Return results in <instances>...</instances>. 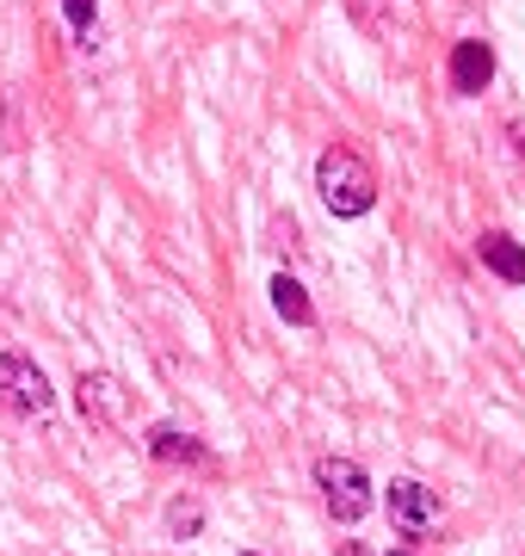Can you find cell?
<instances>
[{"mask_svg":"<svg viewBox=\"0 0 525 556\" xmlns=\"http://www.w3.org/2000/svg\"><path fill=\"white\" fill-rule=\"evenodd\" d=\"M316 192H322V204L334 217H364L377 204V179H371L364 155H353V149H322V161H316Z\"/></svg>","mask_w":525,"mask_h":556,"instance_id":"6da1fadb","label":"cell"},{"mask_svg":"<svg viewBox=\"0 0 525 556\" xmlns=\"http://www.w3.org/2000/svg\"><path fill=\"white\" fill-rule=\"evenodd\" d=\"M316 489H322L328 514L341 519V526L371 514V477H364L353 457H322V464H316Z\"/></svg>","mask_w":525,"mask_h":556,"instance_id":"7a4b0ae2","label":"cell"},{"mask_svg":"<svg viewBox=\"0 0 525 556\" xmlns=\"http://www.w3.org/2000/svg\"><path fill=\"white\" fill-rule=\"evenodd\" d=\"M50 378H43L38 358L25 353H0V408H13V415H50Z\"/></svg>","mask_w":525,"mask_h":556,"instance_id":"3957f363","label":"cell"},{"mask_svg":"<svg viewBox=\"0 0 525 556\" xmlns=\"http://www.w3.org/2000/svg\"><path fill=\"white\" fill-rule=\"evenodd\" d=\"M389 519L402 526V538H426L433 532V519H439V501L426 495L414 477H396L389 482Z\"/></svg>","mask_w":525,"mask_h":556,"instance_id":"277c9868","label":"cell"},{"mask_svg":"<svg viewBox=\"0 0 525 556\" xmlns=\"http://www.w3.org/2000/svg\"><path fill=\"white\" fill-rule=\"evenodd\" d=\"M488 80H495V50H488L483 38H464L451 50V87H458V93H483Z\"/></svg>","mask_w":525,"mask_h":556,"instance_id":"5b68a950","label":"cell"},{"mask_svg":"<svg viewBox=\"0 0 525 556\" xmlns=\"http://www.w3.org/2000/svg\"><path fill=\"white\" fill-rule=\"evenodd\" d=\"M476 254H483V266H495V278L525 285V248L507 236V229H483V236H476Z\"/></svg>","mask_w":525,"mask_h":556,"instance_id":"8992f818","label":"cell"},{"mask_svg":"<svg viewBox=\"0 0 525 556\" xmlns=\"http://www.w3.org/2000/svg\"><path fill=\"white\" fill-rule=\"evenodd\" d=\"M149 457L155 464H210V452L192 433H180V427H155L149 433Z\"/></svg>","mask_w":525,"mask_h":556,"instance_id":"52a82bcc","label":"cell"},{"mask_svg":"<svg viewBox=\"0 0 525 556\" xmlns=\"http://www.w3.org/2000/svg\"><path fill=\"white\" fill-rule=\"evenodd\" d=\"M272 309H279L291 328H309V321H316V303H309L304 278H291V273H272Z\"/></svg>","mask_w":525,"mask_h":556,"instance_id":"ba28073f","label":"cell"},{"mask_svg":"<svg viewBox=\"0 0 525 556\" xmlns=\"http://www.w3.org/2000/svg\"><path fill=\"white\" fill-rule=\"evenodd\" d=\"M167 532L174 538H199L204 532V501H192V495L167 501Z\"/></svg>","mask_w":525,"mask_h":556,"instance_id":"9c48e42d","label":"cell"},{"mask_svg":"<svg viewBox=\"0 0 525 556\" xmlns=\"http://www.w3.org/2000/svg\"><path fill=\"white\" fill-rule=\"evenodd\" d=\"M62 13H68V31H75V38H87V31H93V20H100V0H62Z\"/></svg>","mask_w":525,"mask_h":556,"instance_id":"30bf717a","label":"cell"},{"mask_svg":"<svg viewBox=\"0 0 525 556\" xmlns=\"http://www.w3.org/2000/svg\"><path fill=\"white\" fill-rule=\"evenodd\" d=\"M81 408H87V415H105V378H100V371L81 378Z\"/></svg>","mask_w":525,"mask_h":556,"instance_id":"8fae6325","label":"cell"},{"mask_svg":"<svg viewBox=\"0 0 525 556\" xmlns=\"http://www.w3.org/2000/svg\"><path fill=\"white\" fill-rule=\"evenodd\" d=\"M353 13H359V25H384L389 0H353Z\"/></svg>","mask_w":525,"mask_h":556,"instance_id":"7c38bea8","label":"cell"},{"mask_svg":"<svg viewBox=\"0 0 525 556\" xmlns=\"http://www.w3.org/2000/svg\"><path fill=\"white\" fill-rule=\"evenodd\" d=\"M242 556H254V551H242Z\"/></svg>","mask_w":525,"mask_h":556,"instance_id":"4fadbf2b","label":"cell"},{"mask_svg":"<svg viewBox=\"0 0 525 556\" xmlns=\"http://www.w3.org/2000/svg\"><path fill=\"white\" fill-rule=\"evenodd\" d=\"M396 556H408V551H396Z\"/></svg>","mask_w":525,"mask_h":556,"instance_id":"5bb4252c","label":"cell"}]
</instances>
